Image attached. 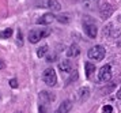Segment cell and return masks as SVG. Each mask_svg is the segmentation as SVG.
Wrapping results in <instances>:
<instances>
[{"instance_id": "1", "label": "cell", "mask_w": 121, "mask_h": 113, "mask_svg": "<svg viewBox=\"0 0 121 113\" xmlns=\"http://www.w3.org/2000/svg\"><path fill=\"white\" fill-rule=\"evenodd\" d=\"M49 34H50L49 29H33V30L29 32L27 38L31 44H37L38 41H41L42 38H46Z\"/></svg>"}, {"instance_id": "2", "label": "cell", "mask_w": 121, "mask_h": 113, "mask_svg": "<svg viewBox=\"0 0 121 113\" xmlns=\"http://www.w3.org/2000/svg\"><path fill=\"white\" fill-rule=\"evenodd\" d=\"M91 19L93 18H87V16L83 19V29H84V33L90 38H95L97 34H98V27H97V25Z\"/></svg>"}, {"instance_id": "3", "label": "cell", "mask_w": 121, "mask_h": 113, "mask_svg": "<svg viewBox=\"0 0 121 113\" xmlns=\"http://www.w3.org/2000/svg\"><path fill=\"white\" fill-rule=\"evenodd\" d=\"M105 54H106V50L102 45H95L93 48H90V50L87 52V56L88 59L91 60H97V61H101V60H104Z\"/></svg>"}, {"instance_id": "4", "label": "cell", "mask_w": 121, "mask_h": 113, "mask_svg": "<svg viewBox=\"0 0 121 113\" xmlns=\"http://www.w3.org/2000/svg\"><path fill=\"white\" fill-rule=\"evenodd\" d=\"M42 81L48 85V86H56L57 83V75H56V71L53 68H46V70L42 72Z\"/></svg>"}, {"instance_id": "5", "label": "cell", "mask_w": 121, "mask_h": 113, "mask_svg": "<svg viewBox=\"0 0 121 113\" xmlns=\"http://www.w3.org/2000/svg\"><path fill=\"white\" fill-rule=\"evenodd\" d=\"M112 78V65L110 64H105L104 67H101L98 74V79L101 82H108Z\"/></svg>"}, {"instance_id": "6", "label": "cell", "mask_w": 121, "mask_h": 113, "mask_svg": "<svg viewBox=\"0 0 121 113\" xmlns=\"http://www.w3.org/2000/svg\"><path fill=\"white\" fill-rule=\"evenodd\" d=\"M113 14V5L109 4V3H104L99 8V15L102 19H109Z\"/></svg>"}, {"instance_id": "7", "label": "cell", "mask_w": 121, "mask_h": 113, "mask_svg": "<svg viewBox=\"0 0 121 113\" xmlns=\"http://www.w3.org/2000/svg\"><path fill=\"white\" fill-rule=\"evenodd\" d=\"M56 16L55 14H52V12H46V14H44V15H41L37 19V23L38 25H50L52 22H55Z\"/></svg>"}, {"instance_id": "8", "label": "cell", "mask_w": 121, "mask_h": 113, "mask_svg": "<svg viewBox=\"0 0 121 113\" xmlns=\"http://www.w3.org/2000/svg\"><path fill=\"white\" fill-rule=\"evenodd\" d=\"M76 98L79 102H84L90 98V89L88 87H80L76 93Z\"/></svg>"}, {"instance_id": "9", "label": "cell", "mask_w": 121, "mask_h": 113, "mask_svg": "<svg viewBox=\"0 0 121 113\" xmlns=\"http://www.w3.org/2000/svg\"><path fill=\"white\" fill-rule=\"evenodd\" d=\"M71 108H72V101L65 99V101H63L60 104V106L55 110V113H68L71 110Z\"/></svg>"}, {"instance_id": "10", "label": "cell", "mask_w": 121, "mask_h": 113, "mask_svg": "<svg viewBox=\"0 0 121 113\" xmlns=\"http://www.w3.org/2000/svg\"><path fill=\"white\" fill-rule=\"evenodd\" d=\"M53 94H50V93H46V91H41L39 93V104H44V105H48L49 106V104L53 101V97H52Z\"/></svg>"}, {"instance_id": "11", "label": "cell", "mask_w": 121, "mask_h": 113, "mask_svg": "<svg viewBox=\"0 0 121 113\" xmlns=\"http://www.w3.org/2000/svg\"><path fill=\"white\" fill-rule=\"evenodd\" d=\"M99 0H80V5L84 10H94L97 8Z\"/></svg>"}, {"instance_id": "12", "label": "cell", "mask_w": 121, "mask_h": 113, "mask_svg": "<svg viewBox=\"0 0 121 113\" xmlns=\"http://www.w3.org/2000/svg\"><path fill=\"white\" fill-rule=\"evenodd\" d=\"M79 54H80V49H79V46L75 45V44L71 45V46L68 48V50H67V57H72V59H73V57H78Z\"/></svg>"}, {"instance_id": "13", "label": "cell", "mask_w": 121, "mask_h": 113, "mask_svg": "<svg viewBox=\"0 0 121 113\" xmlns=\"http://www.w3.org/2000/svg\"><path fill=\"white\" fill-rule=\"evenodd\" d=\"M59 70H60L61 72H64V74L69 72V71H71V63H69V60L68 59L61 60L60 63H59Z\"/></svg>"}, {"instance_id": "14", "label": "cell", "mask_w": 121, "mask_h": 113, "mask_svg": "<svg viewBox=\"0 0 121 113\" xmlns=\"http://www.w3.org/2000/svg\"><path fill=\"white\" fill-rule=\"evenodd\" d=\"M46 7L50 8L52 11H60L61 10V4L57 0H46Z\"/></svg>"}, {"instance_id": "15", "label": "cell", "mask_w": 121, "mask_h": 113, "mask_svg": "<svg viewBox=\"0 0 121 113\" xmlns=\"http://www.w3.org/2000/svg\"><path fill=\"white\" fill-rule=\"evenodd\" d=\"M84 71H86V76L90 78V76L94 74V71H95V65L93 63H86L84 64Z\"/></svg>"}, {"instance_id": "16", "label": "cell", "mask_w": 121, "mask_h": 113, "mask_svg": "<svg viewBox=\"0 0 121 113\" xmlns=\"http://www.w3.org/2000/svg\"><path fill=\"white\" fill-rule=\"evenodd\" d=\"M48 45H42V46H39L38 49H37V56L38 57H45L46 56V53H48Z\"/></svg>"}, {"instance_id": "17", "label": "cell", "mask_w": 121, "mask_h": 113, "mask_svg": "<svg viewBox=\"0 0 121 113\" xmlns=\"http://www.w3.org/2000/svg\"><path fill=\"white\" fill-rule=\"evenodd\" d=\"M78 78H79V72H78V71H72V72H71V76L67 79V85H71L72 82H75Z\"/></svg>"}, {"instance_id": "18", "label": "cell", "mask_w": 121, "mask_h": 113, "mask_svg": "<svg viewBox=\"0 0 121 113\" xmlns=\"http://www.w3.org/2000/svg\"><path fill=\"white\" fill-rule=\"evenodd\" d=\"M12 36V29H6L0 33V38H10Z\"/></svg>"}, {"instance_id": "19", "label": "cell", "mask_w": 121, "mask_h": 113, "mask_svg": "<svg viewBox=\"0 0 121 113\" xmlns=\"http://www.w3.org/2000/svg\"><path fill=\"white\" fill-rule=\"evenodd\" d=\"M17 44L19 46H22L23 45V40H22V32L21 30H18L17 32Z\"/></svg>"}, {"instance_id": "20", "label": "cell", "mask_w": 121, "mask_h": 113, "mask_svg": "<svg viewBox=\"0 0 121 113\" xmlns=\"http://www.w3.org/2000/svg\"><path fill=\"white\" fill-rule=\"evenodd\" d=\"M38 113H48V105L39 104L38 105Z\"/></svg>"}, {"instance_id": "21", "label": "cell", "mask_w": 121, "mask_h": 113, "mask_svg": "<svg viewBox=\"0 0 121 113\" xmlns=\"http://www.w3.org/2000/svg\"><path fill=\"white\" fill-rule=\"evenodd\" d=\"M57 21L61 22V23H67V22L69 21V18L67 15H60V16H57Z\"/></svg>"}, {"instance_id": "22", "label": "cell", "mask_w": 121, "mask_h": 113, "mask_svg": "<svg viewBox=\"0 0 121 113\" xmlns=\"http://www.w3.org/2000/svg\"><path fill=\"white\" fill-rule=\"evenodd\" d=\"M102 112L104 113H112L113 112V108H112L110 105H105L104 108H102Z\"/></svg>"}, {"instance_id": "23", "label": "cell", "mask_w": 121, "mask_h": 113, "mask_svg": "<svg viewBox=\"0 0 121 113\" xmlns=\"http://www.w3.org/2000/svg\"><path fill=\"white\" fill-rule=\"evenodd\" d=\"M10 86H11L12 89H17V87H18V82H17V79H11V81H10Z\"/></svg>"}, {"instance_id": "24", "label": "cell", "mask_w": 121, "mask_h": 113, "mask_svg": "<svg viewBox=\"0 0 121 113\" xmlns=\"http://www.w3.org/2000/svg\"><path fill=\"white\" fill-rule=\"evenodd\" d=\"M4 65H6V64H4V61L0 59V70H1V68H4Z\"/></svg>"}, {"instance_id": "25", "label": "cell", "mask_w": 121, "mask_h": 113, "mask_svg": "<svg viewBox=\"0 0 121 113\" xmlns=\"http://www.w3.org/2000/svg\"><path fill=\"white\" fill-rule=\"evenodd\" d=\"M117 98H118V99H121V89L117 91Z\"/></svg>"}]
</instances>
